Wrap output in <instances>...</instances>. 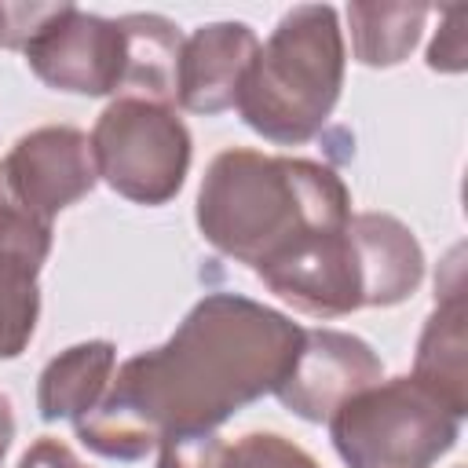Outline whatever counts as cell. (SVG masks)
<instances>
[{
	"label": "cell",
	"instance_id": "cell-4",
	"mask_svg": "<svg viewBox=\"0 0 468 468\" xmlns=\"http://www.w3.org/2000/svg\"><path fill=\"white\" fill-rule=\"evenodd\" d=\"M461 420L406 373L351 395L325 424L347 468H431L457 446Z\"/></svg>",
	"mask_w": 468,
	"mask_h": 468
},
{
	"label": "cell",
	"instance_id": "cell-2",
	"mask_svg": "<svg viewBox=\"0 0 468 468\" xmlns=\"http://www.w3.org/2000/svg\"><path fill=\"white\" fill-rule=\"evenodd\" d=\"M194 219L216 252L256 271L314 234L347 227L351 194L322 161L230 146L208 161Z\"/></svg>",
	"mask_w": 468,
	"mask_h": 468
},
{
	"label": "cell",
	"instance_id": "cell-3",
	"mask_svg": "<svg viewBox=\"0 0 468 468\" xmlns=\"http://www.w3.org/2000/svg\"><path fill=\"white\" fill-rule=\"evenodd\" d=\"M344 66L347 51L336 7L300 4L256 48L234 106L267 143L300 146L325 128L344 88Z\"/></svg>",
	"mask_w": 468,
	"mask_h": 468
},
{
	"label": "cell",
	"instance_id": "cell-11",
	"mask_svg": "<svg viewBox=\"0 0 468 468\" xmlns=\"http://www.w3.org/2000/svg\"><path fill=\"white\" fill-rule=\"evenodd\" d=\"M358 263L362 307H395L410 300L424 278V249L417 234L388 212H358L347 219Z\"/></svg>",
	"mask_w": 468,
	"mask_h": 468
},
{
	"label": "cell",
	"instance_id": "cell-9",
	"mask_svg": "<svg viewBox=\"0 0 468 468\" xmlns=\"http://www.w3.org/2000/svg\"><path fill=\"white\" fill-rule=\"evenodd\" d=\"M256 274L274 296L314 318H340L362 307L358 263L347 227L292 245L278 260L256 267Z\"/></svg>",
	"mask_w": 468,
	"mask_h": 468
},
{
	"label": "cell",
	"instance_id": "cell-8",
	"mask_svg": "<svg viewBox=\"0 0 468 468\" xmlns=\"http://www.w3.org/2000/svg\"><path fill=\"white\" fill-rule=\"evenodd\" d=\"M11 190L48 223L99 183L91 139L69 124H44L22 135L0 161Z\"/></svg>",
	"mask_w": 468,
	"mask_h": 468
},
{
	"label": "cell",
	"instance_id": "cell-6",
	"mask_svg": "<svg viewBox=\"0 0 468 468\" xmlns=\"http://www.w3.org/2000/svg\"><path fill=\"white\" fill-rule=\"evenodd\" d=\"M26 66L55 91L69 95H121L124 80V29L121 18L80 11L77 4H51L48 18L22 48Z\"/></svg>",
	"mask_w": 468,
	"mask_h": 468
},
{
	"label": "cell",
	"instance_id": "cell-13",
	"mask_svg": "<svg viewBox=\"0 0 468 468\" xmlns=\"http://www.w3.org/2000/svg\"><path fill=\"white\" fill-rule=\"evenodd\" d=\"M435 314L428 318L417 358L413 380H420L431 395H439L457 417L468 413V373H464V300L461 282L450 289H435Z\"/></svg>",
	"mask_w": 468,
	"mask_h": 468
},
{
	"label": "cell",
	"instance_id": "cell-21",
	"mask_svg": "<svg viewBox=\"0 0 468 468\" xmlns=\"http://www.w3.org/2000/svg\"><path fill=\"white\" fill-rule=\"evenodd\" d=\"M18 468H88L62 439L40 435L37 442H29V450L18 457Z\"/></svg>",
	"mask_w": 468,
	"mask_h": 468
},
{
	"label": "cell",
	"instance_id": "cell-1",
	"mask_svg": "<svg viewBox=\"0 0 468 468\" xmlns=\"http://www.w3.org/2000/svg\"><path fill=\"white\" fill-rule=\"evenodd\" d=\"M303 325L238 292L201 296L176 333L132 355L91 413L73 420L77 439L110 461H143L165 435L216 431L285 380Z\"/></svg>",
	"mask_w": 468,
	"mask_h": 468
},
{
	"label": "cell",
	"instance_id": "cell-16",
	"mask_svg": "<svg viewBox=\"0 0 468 468\" xmlns=\"http://www.w3.org/2000/svg\"><path fill=\"white\" fill-rule=\"evenodd\" d=\"M51 252V223L37 216L7 183L0 165V274L33 278Z\"/></svg>",
	"mask_w": 468,
	"mask_h": 468
},
{
	"label": "cell",
	"instance_id": "cell-5",
	"mask_svg": "<svg viewBox=\"0 0 468 468\" xmlns=\"http://www.w3.org/2000/svg\"><path fill=\"white\" fill-rule=\"evenodd\" d=\"M88 139L99 179L135 205L172 201L194 154L190 132L176 106L132 95H117L99 113Z\"/></svg>",
	"mask_w": 468,
	"mask_h": 468
},
{
	"label": "cell",
	"instance_id": "cell-22",
	"mask_svg": "<svg viewBox=\"0 0 468 468\" xmlns=\"http://www.w3.org/2000/svg\"><path fill=\"white\" fill-rule=\"evenodd\" d=\"M11 439H15V413H11L7 395H0V461L11 450Z\"/></svg>",
	"mask_w": 468,
	"mask_h": 468
},
{
	"label": "cell",
	"instance_id": "cell-20",
	"mask_svg": "<svg viewBox=\"0 0 468 468\" xmlns=\"http://www.w3.org/2000/svg\"><path fill=\"white\" fill-rule=\"evenodd\" d=\"M464 22H468V7H442V29L428 44V66L431 69H439V73H461L468 66Z\"/></svg>",
	"mask_w": 468,
	"mask_h": 468
},
{
	"label": "cell",
	"instance_id": "cell-17",
	"mask_svg": "<svg viewBox=\"0 0 468 468\" xmlns=\"http://www.w3.org/2000/svg\"><path fill=\"white\" fill-rule=\"evenodd\" d=\"M40 318V289L33 278L0 274V358H18Z\"/></svg>",
	"mask_w": 468,
	"mask_h": 468
},
{
	"label": "cell",
	"instance_id": "cell-7",
	"mask_svg": "<svg viewBox=\"0 0 468 468\" xmlns=\"http://www.w3.org/2000/svg\"><path fill=\"white\" fill-rule=\"evenodd\" d=\"M377 380H384V362L362 336L344 329H303L296 358L274 395L300 420L322 424Z\"/></svg>",
	"mask_w": 468,
	"mask_h": 468
},
{
	"label": "cell",
	"instance_id": "cell-10",
	"mask_svg": "<svg viewBox=\"0 0 468 468\" xmlns=\"http://www.w3.org/2000/svg\"><path fill=\"white\" fill-rule=\"evenodd\" d=\"M260 40L245 22H208L183 37L176 102L190 113H223L238 102V88Z\"/></svg>",
	"mask_w": 468,
	"mask_h": 468
},
{
	"label": "cell",
	"instance_id": "cell-12",
	"mask_svg": "<svg viewBox=\"0 0 468 468\" xmlns=\"http://www.w3.org/2000/svg\"><path fill=\"white\" fill-rule=\"evenodd\" d=\"M117 347L110 340H84L58 351L37 380L40 420H80L99 406L113 380Z\"/></svg>",
	"mask_w": 468,
	"mask_h": 468
},
{
	"label": "cell",
	"instance_id": "cell-14",
	"mask_svg": "<svg viewBox=\"0 0 468 468\" xmlns=\"http://www.w3.org/2000/svg\"><path fill=\"white\" fill-rule=\"evenodd\" d=\"M124 29V80L121 95L150 99V102H176V73L183 33L172 18L154 11L121 15Z\"/></svg>",
	"mask_w": 468,
	"mask_h": 468
},
{
	"label": "cell",
	"instance_id": "cell-15",
	"mask_svg": "<svg viewBox=\"0 0 468 468\" xmlns=\"http://www.w3.org/2000/svg\"><path fill=\"white\" fill-rule=\"evenodd\" d=\"M431 7L428 4H351V51L369 69H388L410 58L417 48L424 22Z\"/></svg>",
	"mask_w": 468,
	"mask_h": 468
},
{
	"label": "cell",
	"instance_id": "cell-19",
	"mask_svg": "<svg viewBox=\"0 0 468 468\" xmlns=\"http://www.w3.org/2000/svg\"><path fill=\"white\" fill-rule=\"evenodd\" d=\"M157 450V468H230V442L216 431L165 435Z\"/></svg>",
	"mask_w": 468,
	"mask_h": 468
},
{
	"label": "cell",
	"instance_id": "cell-23",
	"mask_svg": "<svg viewBox=\"0 0 468 468\" xmlns=\"http://www.w3.org/2000/svg\"><path fill=\"white\" fill-rule=\"evenodd\" d=\"M0 40H4V0H0Z\"/></svg>",
	"mask_w": 468,
	"mask_h": 468
},
{
	"label": "cell",
	"instance_id": "cell-18",
	"mask_svg": "<svg viewBox=\"0 0 468 468\" xmlns=\"http://www.w3.org/2000/svg\"><path fill=\"white\" fill-rule=\"evenodd\" d=\"M230 468H322L303 446L278 431H249L230 442Z\"/></svg>",
	"mask_w": 468,
	"mask_h": 468
}]
</instances>
